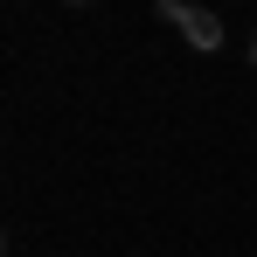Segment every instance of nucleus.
I'll return each mask as SVG.
<instances>
[{
  "mask_svg": "<svg viewBox=\"0 0 257 257\" xmlns=\"http://www.w3.org/2000/svg\"><path fill=\"white\" fill-rule=\"evenodd\" d=\"M153 21L181 28V35H188V42L202 49V56H215V49H222V14L195 7V0H160V7H153Z\"/></svg>",
  "mask_w": 257,
  "mask_h": 257,
  "instance_id": "nucleus-1",
  "label": "nucleus"
},
{
  "mask_svg": "<svg viewBox=\"0 0 257 257\" xmlns=\"http://www.w3.org/2000/svg\"><path fill=\"white\" fill-rule=\"evenodd\" d=\"M0 257H7V229H0Z\"/></svg>",
  "mask_w": 257,
  "mask_h": 257,
  "instance_id": "nucleus-2",
  "label": "nucleus"
},
{
  "mask_svg": "<svg viewBox=\"0 0 257 257\" xmlns=\"http://www.w3.org/2000/svg\"><path fill=\"white\" fill-rule=\"evenodd\" d=\"M250 63H257V35H250Z\"/></svg>",
  "mask_w": 257,
  "mask_h": 257,
  "instance_id": "nucleus-3",
  "label": "nucleus"
}]
</instances>
